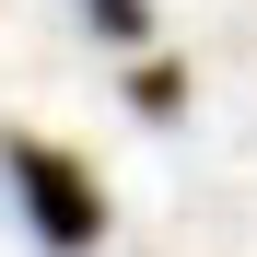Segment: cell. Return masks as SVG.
<instances>
[{
	"label": "cell",
	"mask_w": 257,
	"mask_h": 257,
	"mask_svg": "<svg viewBox=\"0 0 257 257\" xmlns=\"http://www.w3.org/2000/svg\"><path fill=\"white\" fill-rule=\"evenodd\" d=\"M0 164H12V199H24V222L47 234L59 257L105 245V187L82 176V164H70L59 141H35V128H12V141H0Z\"/></svg>",
	"instance_id": "6da1fadb"
},
{
	"label": "cell",
	"mask_w": 257,
	"mask_h": 257,
	"mask_svg": "<svg viewBox=\"0 0 257 257\" xmlns=\"http://www.w3.org/2000/svg\"><path fill=\"white\" fill-rule=\"evenodd\" d=\"M128 105H141V117H176L187 105V70L176 59H141V70H128Z\"/></svg>",
	"instance_id": "7a4b0ae2"
},
{
	"label": "cell",
	"mask_w": 257,
	"mask_h": 257,
	"mask_svg": "<svg viewBox=\"0 0 257 257\" xmlns=\"http://www.w3.org/2000/svg\"><path fill=\"white\" fill-rule=\"evenodd\" d=\"M105 47H152V0H82Z\"/></svg>",
	"instance_id": "3957f363"
}]
</instances>
